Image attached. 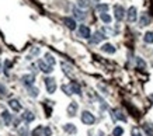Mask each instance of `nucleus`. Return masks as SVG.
Here are the masks:
<instances>
[{
  "label": "nucleus",
  "mask_w": 153,
  "mask_h": 136,
  "mask_svg": "<svg viewBox=\"0 0 153 136\" xmlns=\"http://www.w3.org/2000/svg\"><path fill=\"white\" fill-rule=\"evenodd\" d=\"M80 119H82V122H83L84 125H93L94 122H96V117L90 111H83Z\"/></svg>",
  "instance_id": "obj_1"
},
{
  "label": "nucleus",
  "mask_w": 153,
  "mask_h": 136,
  "mask_svg": "<svg viewBox=\"0 0 153 136\" xmlns=\"http://www.w3.org/2000/svg\"><path fill=\"white\" fill-rule=\"evenodd\" d=\"M45 81V87H47V91L49 94H53L56 90V81L53 77H47V79L44 80Z\"/></svg>",
  "instance_id": "obj_2"
},
{
  "label": "nucleus",
  "mask_w": 153,
  "mask_h": 136,
  "mask_svg": "<svg viewBox=\"0 0 153 136\" xmlns=\"http://www.w3.org/2000/svg\"><path fill=\"white\" fill-rule=\"evenodd\" d=\"M114 14H115V20L117 21H122L125 17V10L122 6H115L114 7Z\"/></svg>",
  "instance_id": "obj_3"
},
{
  "label": "nucleus",
  "mask_w": 153,
  "mask_h": 136,
  "mask_svg": "<svg viewBox=\"0 0 153 136\" xmlns=\"http://www.w3.org/2000/svg\"><path fill=\"white\" fill-rule=\"evenodd\" d=\"M136 17H138V10H136V7H129L128 9V13H126V18H128V21L129 23H134V21H136Z\"/></svg>",
  "instance_id": "obj_4"
},
{
  "label": "nucleus",
  "mask_w": 153,
  "mask_h": 136,
  "mask_svg": "<svg viewBox=\"0 0 153 136\" xmlns=\"http://www.w3.org/2000/svg\"><path fill=\"white\" fill-rule=\"evenodd\" d=\"M38 66H39V69H41L44 73H52V70H53V67H52L51 65H48L45 61H39L38 62Z\"/></svg>",
  "instance_id": "obj_5"
},
{
  "label": "nucleus",
  "mask_w": 153,
  "mask_h": 136,
  "mask_svg": "<svg viewBox=\"0 0 153 136\" xmlns=\"http://www.w3.org/2000/svg\"><path fill=\"white\" fill-rule=\"evenodd\" d=\"M105 35L101 33V31H96L93 35V38H91V44H98V42H101L102 39H105Z\"/></svg>",
  "instance_id": "obj_6"
},
{
  "label": "nucleus",
  "mask_w": 153,
  "mask_h": 136,
  "mask_svg": "<svg viewBox=\"0 0 153 136\" xmlns=\"http://www.w3.org/2000/svg\"><path fill=\"white\" fill-rule=\"evenodd\" d=\"M150 17H149L148 13H142V16H140V20H139V27H146V25H149L150 24Z\"/></svg>",
  "instance_id": "obj_7"
},
{
  "label": "nucleus",
  "mask_w": 153,
  "mask_h": 136,
  "mask_svg": "<svg viewBox=\"0 0 153 136\" xmlns=\"http://www.w3.org/2000/svg\"><path fill=\"white\" fill-rule=\"evenodd\" d=\"M23 84L24 86H33L34 84V81H35V76L34 75H25V76H23Z\"/></svg>",
  "instance_id": "obj_8"
},
{
  "label": "nucleus",
  "mask_w": 153,
  "mask_h": 136,
  "mask_svg": "<svg viewBox=\"0 0 153 136\" xmlns=\"http://www.w3.org/2000/svg\"><path fill=\"white\" fill-rule=\"evenodd\" d=\"M79 35L82 38H90V28H88L87 25H80V28H79Z\"/></svg>",
  "instance_id": "obj_9"
},
{
  "label": "nucleus",
  "mask_w": 153,
  "mask_h": 136,
  "mask_svg": "<svg viewBox=\"0 0 153 136\" xmlns=\"http://www.w3.org/2000/svg\"><path fill=\"white\" fill-rule=\"evenodd\" d=\"M111 114H112V119H120V121L126 122V117L122 112H121L120 109H112Z\"/></svg>",
  "instance_id": "obj_10"
},
{
  "label": "nucleus",
  "mask_w": 153,
  "mask_h": 136,
  "mask_svg": "<svg viewBox=\"0 0 153 136\" xmlns=\"http://www.w3.org/2000/svg\"><path fill=\"white\" fill-rule=\"evenodd\" d=\"M76 112H77V103H70L69 107H68V115L69 117H74L76 115Z\"/></svg>",
  "instance_id": "obj_11"
},
{
  "label": "nucleus",
  "mask_w": 153,
  "mask_h": 136,
  "mask_svg": "<svg viewBox=\"0 0 153 136\" xmlns=\"http://www.w3.org/2000/svg\"><path fill=\"white\" fill-rule=\"evenodd\" d=\"M9 105H10V108H11L13 111H16V112L21 111V105H20V103L17 101V100H10V101H9Z\"/></svg>",
  "instance_id": "obj_12"
},
{
  "label": "nucleus",
  "mask_w": 153,
  "mask_h": 136,
  "mask_svg": "<svg viewBox=\"0 0 153 136\" xmlns=\"http://www.w3.org/2000/svg\"><path fill=\"white\" fill-rule=\"evenodd\" d=\"M63 24H65V25H66V27H68L69 30H74V28H76V23H74L73 18L65 17V18H63Z\"/></svg>",
  "instance_id": "obj_13"
},
{
  "label": "nucleus",
  "mask_w": 153,
  "mask_h": 136,
  "mask_svg": "<svg viewBox=\"0 0 153 136\" xmlns=\"http://www.w3.org/2000/svg\"><path fill=\"white\" fill-rule=\"evenodd\" d=\"M69 89H70V91L72 93H74V94H80L82 93V89H80V86L76 83V81H72L69 84Z\"/></svg>",
  "instance_id": "obj_14"
},
{
  "label": "nucleus",
  "mask_w": 153,
  "mask_h": 136,
  "mask_svg": "<svg viewBox=\"0 0 153 136\" xmlns=\"http://www.w3.org/2000/svg\"><path fill=\"white\" fill-rule=\"evenodd\" d=\"M101 49L102 52H107V53H115V47L111 44H104Z\"/></svg>",
  "instance_id": "obj_15"
},
{
  "label": "nucleus",
  "mask_w": 153,
  "mask_h": 136,
  "mask_svg": "<svg viewBox=\"0 0 153 136\" xmlns=\"http://www.w3.org/2000/svg\"><path fill=\"white\" fill-rule=\"evenodd\" d=\"M63 129H65V132L72 133V135H74V133L77 132V129H76V126H74L73 123H66L65 126H63Z\"/></svg>",
  "instance_id": "obj_16"
},
{
  "label": "nucleus",
  "mask_w": 153,
  "mask_h": 136,
  "mask_svg": "<svg viewBox=\"0 0 153 136\" xmlns=\"http://www.w3.org/2000/svg\"><path fill=\"white\" fill-rule=\"evenodd\" d=\"M23 119H25L27 122H33L35 119V115H34L31 111H24V115H23Z\"/></svg>",
  "instance_id": "obj_17"
},
{
  "label": "nucleus",
  "mask_w": 153,
  "mask_h": 136,
  "mask_svg": "<svg viewBox=\"0 0 153 136\" xmlns=\"http://www.w3.org/2000/svg\"><path fill=\"white\" fill-rule=\"evenodd\" d=\"M1 117H3V121H4L6 125H10V122H11V115H10L9 111H3V112H1Z\"/></svg>",
  "instance_id": "obj_18"
},
{
  "label": "nucleus",
  "mask_w": 153,
  "mask_h": 136,
  "mask_svg": "<svg viewBox=\"0 0 153 136\" xmlns=\"http://www.w3.org/2000/svg\"><path fill=\"white\" fill-rule=\"evenodd\" d=\"M143 41L146 44H153V31H148V33L145 34Z\"/></svg>",
  "instance_id": "obj_19"
},
{
  "label": "nucleus",
  "mask_w": 153,
  "mask_h": 136,
  "mask_svg": "<svg viewBox=\"0 0 153 136\" xmlns=\"http://www.w3.org/2000/svg\"><path fill=\"white\" fill-rule=\"evenodd\" d=\"M44 131H45V126H37L33 131V136H44Z\"/></svg>",
  "instance_id": "obj_20"
},
{
  "label": "nucleus",
  "mask_w": 153,
  "mask_h": 136,
  "mask_svg": "<svg viewBox=\"0 0 153 136\" xmlns=\"http://www.w3.org/2000/svg\"><path fill=\"white\" fill-rule=\"evenodd\" d=\"M45 62H47L48 65H51L52 67H53V65L56 63V62H55V58L52 56L51 53H45Z\"/></svg>",
  "instance_id": "obj_21"
},
{
  "label": "nucleus",
  "mask_w": 153,
  "mask_h": 136,
  "mask_svg": "<svg viewBox=\"0 0 153 136\" xmlns=\"http://www.w3.org/2000/svg\"><path fill=\"white\" fill-rule=\"evenodd\" d=\"M100 18H101L102 23H105V24L111 23V16L107 14V13H101V14H100Z\"/></svg>",
  "instance_id": "obj_22"
},
{
  "label": "nucleus",
  "mask_w": 153,
  "mask_h": 136,
  "mask_svg": "<svg viewBox=\"0 0 153 136\" xmlns=\"http://www.w3.org/2000/svg\"><path fill=\"white\" fill-rule=\"evenodd\" d=\"M73 13H74V16H76V18H79V20H83L84 17H86L83 11H80V10H79V9H76V7L73 9Z\"/></svg>",
  "instance_id": "obj_23"
},
{
  "label": "nucleus",
  "mask_w": 153,
  "mask_h": 136,
  "mask_svg": "<svg viewBox=\"0 0 153 136\" xmlns=\"http://www.w3.org/2000/svg\"><path fill=\"white\" fill-rule=\"evenodd\" d=\"M143 129H145V132H146V135H148V136H153V128H152V125L145 123V125H143Z\"/></svg>",
  "instance_id": "obj_24"
},
{
  "label": "nucleus",
  "mask_w": 153,
  "mask_h": 136,
  "mask_svg": "<svg viewBox=\"0 0 153 136\" xmlns=\"http://www.w3.org/2000/svg\"><path fill=\"white\" fill-rule=\"evenodd\" d=\"M122 133H124V129L121 126H115L114 131H112V135L114 136H122Z\"/></svg>",
  "instance_id": "obj_25"
},
{
  "label": "nucleus",
  "mask_w": 153,
  "mask_h": 136,
  "mask_svg": "<svg viewBox=\"0 0 153 136\" xmlns=\"http://www.w3.org/2000/svg\"><path fill=\"white\" fill-rule=\"evenodd\" d=\"M19 133L21 136H27L28 135V128L25 126V125H24V126H20L19 128Z\"/></svg>",
  "instance_id": "obj_26"
},
{
  "label": "nucleus",
  "mask_w": 153,
  "mask_h": 136,
  "mask_svg": "<svg viewBox=\"0 0 153 136\" xmlns=\"http://www.w3.org/2000/svg\"><path fill=\"white\" fill-rule=\"evenodd\" d=\"M131 136H142V132L135 126V128H132V131H131Z\"/></svg>",
  "instance_id": "obj_27"
},
{
  "label": "nucleus",
  "mask_w": 153,
  "mask_h": 136,
  "mask_svg": "<svg viewBox=\"0 0 153 136\" xmlns=\"http://www.w3.org/2000/svg\"><path fill=\"white\" fill-rule=\"evenodd\" d=\"M77 4L83 9H87L88 7V0H77Z\"/></svg>",
  "instance_id": "obj_28"
},
{
  "label": "nucleus",
  "mask_w": 153,
  "mask_h": 136,
  "mask_svg": "<svg viewBox=\"0 0 153 136\" xmlns=\"http://www.w3.org/2000/svg\"><path fill=\"white\" fill-rule=\"evenodd\" d=\"M97 10L98 11H101V13H107V10H108V4H98Z\"/></svg>",
  "instance_id": "obj_29"
},
{
  "label": "nucleus",
  "mask_w": 153,
  "mask_h": 136,
  "mask_svg": "<svg viewBox=\"0 0 153 136\" xmlns=\"http://www.w3.org/2000/svg\"><path fill=\"white\" fill-rule=\"evenodd\" d=\"M136 65L139 66L140 69H145V66H146L145 65V62L142 61V58H136Z\"/></svg>",
  "instance_id": "obj_30"
},
{
  "label": "nucleus",
  "mask_w": 153,
  "mask_h": 136,
  "mask_svg": "<svg viewBox=\"0 0 153 136\" xmlns=\"http://www.w3.org/2000/svg\"><path fill=\"white\" fill-rule=\"evenodd\" d=\"M38 93H39V91H38V89H33V87L30 89V94H31L33 97H37V95H38Z\"/></svg>",
  "instance_id": "obj_31"
},
{
  "label": "nucleus",
  "mask_w": 153,
  "mask_h": 136,
  "mask_svg": "<svg viewBox=\"0 0 153 136\" xmlns=\"http://www.w3.org/2000/svg\"><path fill=\"white\" fill-rule=\"evenodd\" d=\"M52 135V129L51 128H45V131H44V136H51Z\"/></svg>",
  "instance_id": "obj_32"
},
{
  "label": "nucleus",
  "mask_w": 153,
  "mask_h": 136,
  "mask_svg": "<svg viewBox=\"0 0 153 136\" xmlns=\"http://www.w3.org/2000/svg\"><path fill=\"white\" fill-rule=\"evenodd\" d=\"M62 67L65 69V73H68V75H69V73H70V67H69V66L66 65V63H62Z\"/></svg>",
  "instance_id": "obj_33"
},
{
  "label": "nucleus",
  "mask_w": 153,
  "mask_h": 136,
  "mask_svg": "<svg viewBox=\"0 0 153 136\" xmlns=\"http://www.w3.org/2000/svg\"><path fill=\"white\" fill-rule=\"evenodd\" d=\"M149 100H150V101L153 103V94H149Z\"/></svg>",
  "instance_id": "obj_34"
},
{
  "label": "nucleus",
  "mask_w": 153,
  "mask_h": 136,
  "mask_svg": "<svg viewBox=\"0 0 153 136\" xmlns=\"http://www.w3.org/2000/svg\"><path fill=\"white\" fill-rule=\"evenodd\" d=\"M98 136H104V132L100 131V132H98Z\"/></svg>",
  "instance_id": "obj_35"
},
{
  "label": "nucleus",
  "mask_w": 153,
  "mask_h": 136,
  "mask_svg": "<svg viewBox=\"0 0 153 136\" xmlns=\"http://www.w3.org/2000/svg\"><path fill=\"white\" fill-rule=\"evenodd\" d=\"M0 72H1V62H0Z\"/></svg>",
  "instance_id": "obj_36"
}]
</instances>
